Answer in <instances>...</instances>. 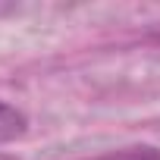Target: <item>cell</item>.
<instances>
[{"label":"cell","instance_id":"cell-2","mask_svg":"<svg viewBox=\"0 0 160 160\" xmlns=\"http://www.w3.org/2000/svg\"><path fill=\"white\" fill-rule=\"evenodd\" d=\"M85 160H160V148L151 144H135V148H122V151H110L101 157H85Z\"/></svg>","mask_w":160,"mask_h":160},{"label":"cell","instance_id":"cell-3","mask_svg":"<svg viewBox=\"0 0 160 160\" xmlns=\"http://www.w3.org/2000/svg\"><path fill=\"white\" fill-rule=\"evenodd\" d=\"M154 38H157V41H160V28H157V32H154Z\"/></svg>","mask_w":160,"mask_h":160},{"label":"cell","instance_id":"cell-1","mask_svg":"<svg viewBox=\"0 0 160 160\" xmlns=\"http://www.w3.org/2000/svg\"><path fill=\"white\" fill-rule=\"evenodd\" d=\"M25 126H28V119H25L22 110H16V107H10V104L0 101V144L19 138L25 132Z\"/></svg>","mask_w":160,"mask_h":160}]
</instances>
